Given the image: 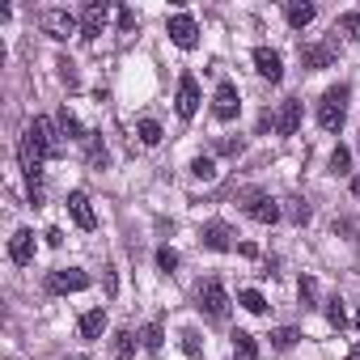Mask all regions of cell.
I'll use <instances>...</instances> for the list:
<instances>
[{"label": "cell", "mask_w": 360, "mask_h": 360, "mask_svg": "<svg viewBox=\"0 0 360 360\" xmlns=\"http://www.w3.org/2000/svg\"><path fill=\"white\" fill-rule=\"evenodd\" d=\"M347 98H352L347 85H330V89L322 94V102H318V123H322L326 131H339V123H343V115H347Z\"/></svg>", "instance_id": "cell-1"}, {"label": "cell", "mask_w": 360, "mask_h": 360, "mask_svg": "<svg viewBox=\"0 0 360 360\" xmlns=\"http://www.w3.org/2000/svg\"><path fill=\"white\" fill-rule=\"evenodd\" d=\"M26 140H34V148H39L43 157H60V153H64V140H60V131L51 127V119H30Z\"/></svg>", "instance_id": "cell-2"}, {"label": "cell", "mask_w": 360, "mask_h": 360, "mask_svg": "<svg viewBox=\"0 0 360 360\" xmlns=\"http://www.w3.org/2000/svg\"><path fill=\"white\" fill-rule=\"evenodd\" d=\"M200 309H204L208 318H217V322L229 314V292H225L221 280H204V284H200Z\"/></svg>", "instance_id": "cell-3"}, {"label": "cell", "mask_w": 360, "mask_h": 360, "mask_svg": "<svg viewBox=\"0 0 360 360\" xmlns=\"http://www.w3.org/2000/svg\"><path fill=\"white\" fill-rule=\"evenodd\" d=\"M43 30H47L56 43H64V39H72V34L81 30V18H72L68 9H47V13H43Z\"/></svg>", "instance_id": "cell-4"}, {"label": "cell", "mask_w": 360, "mask_h": 360, "mask_svg": "<svg viewBox=\"0 0 360 360\" xmlns=\"http://www.w3.org/2000/svg\"><path fill=\"white\" fill-rule=\"evenodd\" d=\"M246 217H250V221H259V225H276V221L284 217V208H280L271 195L250 191V195H246Z\"/></svg>", "instance_id": "cell-5"}, {"label": "cell", "mask_w": 360, "mask_h": 360, "mask_svg": "<svg viewBox=\"0 0 360 360\" xmlns=\"http://www.w3.org/2000/svg\"><path fill=\"white\" fill-rule=\"evenodd\" d=\"M165 30H169V43L183 47V51H191V47L200 43V26H195V18H187V13H174Z\"/></svg>", "instance_id": "cell-6"}, {"label": "cell", "mask_w": 360, "mask_h": 360, "mask_svg": "<svg viewBox=\"0 0 360 360\" xmlns=\"http://www.w3.org/2000/svg\"><path fill=\"white\" fill-rule=\"evenodd\" d=\"M178 115H183V119H195V110H200V81L191 77V72H183V77H178Z\"/></svg>", "instance_id": "cell-7"}, {"label": "cell", "mask_w": 360, "mask_h": 360, "mask_svg": "<svg viewBox=\"0 0 360 360\" xmlns=\"http://www.w3.org/2000/svg\"><path fill=\"white\" fill-rule=\"evenodd\" d=\"M47 288L51 292H81V288H89V276L81 267H64V271H51Z\"/></svg>", "instance_id": "cell-8"}, {"label": "cell", "mask_w": 360, "mask_h": 360, "mask_svg": "<svg viewBox=\"0 0 360 360\" xmlns=\"http://www.w3.org/2000/svg\"><path fill=\"white\" fill-rule=\"evenodd\" d=\"M106 22H110V9L98 5V0L81 9V34H85V39H98V34L106 30Z\"/></svg>", "instance_id": "cell-9"}, {"label": "cell", "mask_w": 360, "mask_h": 360, "mask_svg": "<svg viewBox=\"0 0 360 360\" xmlns=\"http://www.w3.org/2000/svg\"><path fill=\"white\" fill-rule=\"evenodd\" d=\"M255 68H259L263 81H280V77H284V60H280V51H271V47H259V51H255Z\"/></svg>", "instance_id": "cell-10"}, {"label": "cell", "mask_w": 360, "mask_h": 360, "mask_svg": "<svg viewBox=\"0 0 360 360\" xmlns=\"http://www.w3.org/2000/svg\"><path fill=\"white\" fill-rule=\"evenodd\" d=\"M212 115H217V119H225V123L238 115V89H233L229 81H221V85H217V98H212Z\"/></svg>", "instance_id": "cell-11"}, {"label": "cell", "mask_w": 360, "mask_h": 360, "mask_svg": "<svg viewBox=\"0 0 360 360\" xmlns=\"http://www.w3.org/2000/svg\"><path fill=\"white\" fill-rule=\"evenodd\" d=\"M9 259H13L18 267L34 263V233H30V229H18V233L9 238Z\"/></svg>", "instance_id": "cell-12"}, {"label": "cell", "mask_w": 360, "mask_h": 360, "mask_svg": "<svg viewBox=\"0 0 360 360\" xmlns=\"http://www.w3.org/2000/svg\"><path fill=\"white\" fill-rule=\"evenodd\" d=\"M301 60H305V68H330L335 64V43H314V47H301Z\"/></svg>", "instance_id": "cell-13"}, {"label": "cell", "mask_w": 360, "mask_h": 360, "mask_svg": "<svg viewBox=\"0 0 360 360\" xmlns=\"http://www.w3.org/2000/svg\"><path fill=\"white\" fill-rule=\"evenodd\" d=\"M297 127H301V102L288 98V102L280 106V115H276V131H280V136H297Z\"/></svg>", "instance_id": "cell-14"}, {"label": "cell", "mask_w": 360, "mask_h": 360, "mask_svg": "<svg viewBox=\"0 0 360 360\" xmlns=\"http://www.w3.org/2000/svg\"><path fill=\"white\" fill-rule=\"evenodd\" d=\"M68 212H72V221H77L81 229H94V225H98V217H94V208H89V195H85V191H72V195H68Z\"/></svg>", "instance_id": "cell-15"}, {"label": "cell", "mask_w": 360, "mask_h": 360, "mask_svg": "<svg viewBox=\"0 0 360 360\" xmlns=\"http://www.w3.org/2000/svg\"><path fill=\"white\" fill-rule=\"evenodd\" d=\"M204 246H208V250H233V229L221 225V221L204 225Z\"/></svg>", "instance_id": "cell-16"}, {"label": "cell", "mask_w": 360, "mask_h": 360, "mask_svg": "<svg viewBox=\"0 0 360 360\" xmlns=\"http://www.w3.org/2000/svg\"><path fill=\"white\" fill-rule=\"evenodd\" d=\"M314 13H318V9L309 5V0H292V5L284 9V18H288V26H292V30H305V26L314 22Z\"/></svg>", "instance_id": "cell-17"}, {"label": "cell", "mask_w": 360, "mask_h": 360, "mask_svg": "<svg viewBox=\"0 0 360 360\" xmlns=\"http://www.w3.org/2000/svg\"><path fill=\"white\" fill-rule=\"evenodd\" d=\"M102 330H106V309L81 314V335H85V339H102Z\"/></svg>", "instance_id": "cell-18"}, {"label": "cell", "mask_w": 360, "mask_h": 360, "mask_svg": "<svg viewBox=\"0 0 360 360\" xmlns=\"http://www.w3.org/2000/svg\"><path fill=\"white\" fill-rule=\"evenodd\" d=\"M233 352H238V360H259V343H255V335L233 330Z\"/></svg>", "instance_id": "cell-19"}, {"label": "cell", "mask_w": 360, "mask_h": 360, "mask_svg": "<svg viewBox=\"0 0 360 360\" xmlns=\"http://www.w3.org/2000/svg\"><path fill=\"white\" fill-rule=\"evenodd\" d=\"M136 131H140V144H148V148H153V144H161V123H157V119H140V127H136Z\"/></svg>", "instance_id": "cell-20"}, {"label": "cell", "mask_w": 360, "mask_h": 360, "mask_svg": "<svg viewBox=\"0 0 360 360\" xmlns=\"http://www.w3.org/2000/svg\"><path fill=\"white\" fill-rule=\"evenodd\" d=\"M297 339H301V330H297V326H280V330H271V343H276L280 352L297 347Z\"/></svg>", "instance_id": "cell-21"}, {"label": "cell", "mask_w": 360, "mask_h": 360, "mask_svg": "<svg viewBox=\"0 0 360 360\" xmlns=\"http://www.w3.org/2000/svg\"><path fill=\"white\" fill-rule=\"evenodd\" d=\"M335 30H339V34H347L352 43H360V13H343Z\"/></svg>", "instance_id": "cell-22"}, {"label": "cell", "mask_w": 360, "mask_h": 360, "mask_svg": "<svg viewBox=\"0 0 360 360\" xmlns=\"http://www.w3.org/2000/svg\"><path fill=\"white\" fill-rule=\"evenodd\" d=\"M60 131H64L68 140H85V131H81V123H77V115H68V110H60Z\"/></svg>", "instance_id": "cell-23"}, {"label": "cell", "mask_w": 360, "mask_h": 360, "mask_svg": "<svg viewBox=\"0 0 360 360\" xmlns=\"http://www.w3.org/2000/svg\"><path fill=\"white\" fill-rule=\"evenodd\" d=\"M238 301H242V309H250V314H263V309H267V301H263V292H259V288H246Z\"/></svg>", "instance_id": "cell-24"}, {"label": "cell", "mask_w": 360, "mask_h": 360, "mask_svg": "<svg viewBox=\"0 0 360 360\" xmlns=\"http://www.w3.org/2000/svg\"><path fill=\"white\" fill-rule=\"evenodd\" d=\"M140 339H144V347H148V352H161V343H165V335H161V326H157V322H148V326L140 330Z\"/></svg>", "instance_id": "cell-25"}, {"label": "cell", "mask_w": 360, "mask_h": 360, "mask_svg": "<svg viewBox=\"0 0 360 360\" xmlns=\"http://www.w3.org/2000/svg\"><path fill=\"white\" fill-rule=\"evenodd\" d=\"M131 352H136V339H131V330H119V335H115V356H119V360H127Z\"/></svg>", "instance_id": "cell-26"}, {"label": "cell", "mask_w": 360, "mask_h": 360, "mask_svg": "<svg viewBox=\"0 0 360 360\" xmlns=\"http://www.w3.org/2000/svg\"><path fill=\"white\" fill-rule=\"evenodd\" d=\"M347 165H352V153L339 144V148L330 153V174H347Z\"/></svg>", "instance_id": "cell-27"}, {"label": "cell", "mask_w": 360, "mask_h": 360, "mask_svg": "<svg viewBox=\"0 0 360 360\" xmlns=\"http://www.w3.org/2000/svg\"><path fill=\"white\" fill-rule=\"evenodd\" d=\"M284 212H288V221H297V225H305V221H309V204H305V200H288V208H284Z\"/></svg>", "instance_id": "cell-28"}, {"label": "cell", "mask_w": 360, "mask_h": 360, "mask_svg": "<svg viewBox=\"0 0 360 360\" xmlns=\"http://www.w3.org/2000/svg\"><path fill=\"white\" fill-rule=\"evenodd\" d=\"M191 174H195V178H212V174H217V161H212V157H195V161H191Z\"/></svg>", "instance_id": "cell-29"}, {"label": "cell", "mask_w": 360, "mask_h": 360, "mask_svg": "<svg viewBox=\"0 0 360 360\" xmlns=\"http://www.w3.org/2000/svg\"><path fill=\"white\" fill-rule=\"evenodd\" d=\"M326 318H330V326H343V322H347V314H343V301H339V297H330V301H326Z\"/></svg>", "instance_id": "cell-30"}, {"label": "cell", "mask_w": 360, "mask_h": 360, "mask_svg": "<svg viewBox=\"0 0 360 360\" xmlns=\"http://www.w3.org/2000/svg\"><path fill=\"white\" fill-rule=\"evenodd\" d=\"M178 339H183V352H187V356H200V352H204V343H200V335H195V330H183Z\"/></svg>", "instance_id": "cell-31"}, {"label": "cell", "mask_w": 360, "mask_h": 360, "mask_svg": "<svg viewBox=\"0 0 360 360\" xmlns=\"http://www.w3.org/2000/svg\"><path fill=\"white\" fill-rule=\"evenodd\" d=\"M157 267H161V271H174V267H178V250L161 246V250H157Z\"/></svg>", "instance_id": "cell-32"}, {"label": "cell", "mask_w": 360, "mask_h": 360, "mask_svg": "<svg viewBox=\"0 0 360 360\" xmlns=\"http://www.w3.org/2000/svg\"><path fill=\"white\" fill-rule=\"evenodd\" d=\"M314 297H318V280H314V276H305V280H301V301H305V305H314Z\"/></svg>", "instance_id": "cell-33"}, {"label": "cell", "mask_w": 360, "mask_h": 360, "mask_svg": "<svg viewBox=\"0 0 360 360\" xmlns=\"http://www.w3.org/2000/svg\"><path fill=\"white\" fill-rule=\"evenodd\" d=\"M119 26H123V30H136V13H131V9H119Z\"/></svg>", "instance_id": "cell-34"}, {"label": "cell", "mask_w": 360, "mask_h": 360, "mask_svg": "<svg viewBox=\"0 0 360 360\" xmlns=\"http://www.w3.org/2000/svg\"><path fill=\"white\" fill-rule=\"evenodd\" d=\"M217 148H221V153H238V148H242V140H221Z\"/></svg>", "instance_id": "cell-35"}, {"label": "cell", "mask_w": 360, "mask_h": 360, "mask_svg": "<svg viewBox=\"0 0 360 360\" xmlns=\"http://www.w3.org/2000/svg\"><path fill=\"white\" fill-rule=\"evenodd\" d=\"M43 238H47V246H60V242H64V233H60V229H47Z\"/></svg>", "instance_id": "cell-36"}, {"label": "cell", "mask_w": 360, "mask_h": 360, "mask_svg": "<svg viewBox=\"0 0 360 360\" xmlns=\"http://www.w3.org/2000/svg\"><path fill=\"white\" fill-rule=\"evenodd\" d=\"M352 195H356V200H360V178H352Z\"/></svg>", "instance_id": "cell-37"}, {"label": "cell", "mask_w": 360, "mask_h": 360, "mask_svg": "<svg viewBox=\"0 0 360 360\" xmlns=\"http://www.w3.org/2000/svg\"><path fill=\"white\" fill-rule=\"evenodd\" d=\"M356 330H360V309H356Z\"/></svg>", "instance_id": "cell-38"}]
</instances>
